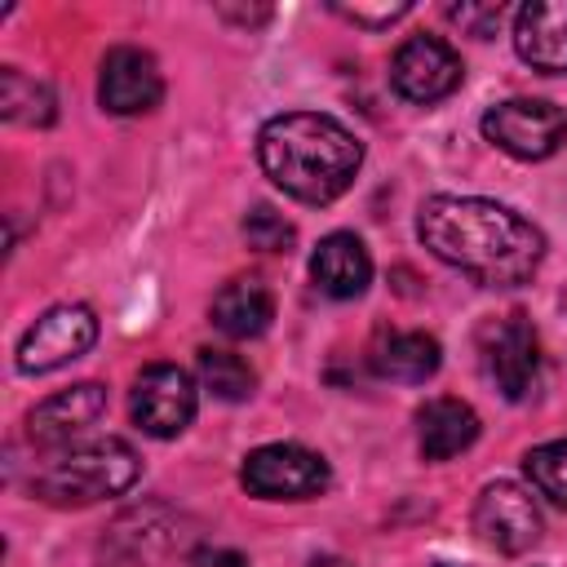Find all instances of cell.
Here are the masks:
<instances>
[{"label": "cell", "instance_id": "9a60e30c", "mask_svg": "<svg viewBox=\"0 0 567 567\" xmlns=\"http://www.w3.org/2000/svg\"><path fill=\"white\" fill-rule=\"evenodd\" d=\"M416 439L425 461H447L478 439V412L461 399H430L416 412Z\"/></svg>", "mask_w": 567, "mask_h": 567}, {"label": "cell", "instance_id": "7c38bea8", "mask_svg": "<svg viewBox=\"0 0 567 567\" xmlns=\"http://www.w3.org/2000/svg\"><path fill=\"white\" fill-rule=\"evenodd\" d=\"M106 412V390L97 381H80L71 390L49 394L27 416V439L35 447H71L75 434H84Z\"/></svg>", "mask_w": 567, "mask_h": 567}, {"label": "cell", "instance_id": "ba28073f", "mask_svg": "<svg viewBox=\"0 0 567 567\" xmlns=\"http://www.w3.org/2000/svg\"><path fill=\"white\" fill-rule=\"evenodd\" d=\"M195 381L177 363H151L133 381V421L151 439H177L195 416Z\"/></svg>", "mask_w": 567, "mask_h": 567}, {"label": "cell", "instance_id": "8fae6325", "mask_svg": "<svg viewBox=\"0 0 567 567\" xmlns=\"http://www.w3.org/2000/svg\"><path fill=\"white\" fill-rule=\"evenodd\" d=\"M159 97H164V75H159V62L146 49L120 44L102 58L97 102L111 115H142V111L159 106Z\"/></svg>", "mask_w": 567, "mask_h": 567}, {"label": "cell", "instance_id": "d4e9b609", "mask_svg": "<svg viewBox=\"0 0 567 567\" xmlns=\"http://www.w3.org/2000/svg\"><path fill=\"white\" fill-rule=\"evenodd\" d=\"M310 567H350V563H341V558H315Z\"/></svg>", "mask_w": 567, "mask_h": 567}, {"label": "cell", "instance_id": "603a6c76", "mask_svg": "<svg viewBox=\"0 0 567 567\" xmlns=\"http://www.w3.org/2000/svg\"><path fill=\"white\" fill-rule=\"evenodd\" d=\"M501 13H505L501 4H483V9H474V4H452V9H447V18L461 22V27H470L474 35H487V31L501 22Z\"/></svg>", "mask_w": 567, "mask_h": 567}, {"label": "cell", "instance_id": "484cf974", "mask_svg": "<svg viewBox=\"0 0 567 567\" xmlns=\"http://www.w3.org/2000/svg\"><path fill=\"white\" fill-rule=\"evenodd\" d=\"M434 567H452V563H434Z\"/></svg>", "mask_w": 567, "mask_h": 567}, {"label": "cell", "instance_id": "9c48e42d", "mask_svg": "<svg viewBox=\"0 0 567 567\" xmlns=\"http://www.w3.org/2000/svg\"><path fill=\"white\" fill-rule=\"evenodd\" d=\"M461 75H465L461 53L447 40H439V35H412L390 58V84H394V93L408 97V102H416V106L443 102L461 84Z\"/></svg>", "mask_w": 567, "mask_h": 567}, {"label": "cell", "instance_id": "cb8c5ba5", "mask_svg": "<svg viewBox=\"0 0 567 567\" xmlns=\"http://www.w3.org/2000/svg\"><path fill=\"white\" fill-rule=\"evenodd\" d=\"M190 567H248V558L235 554V549H199L190 558Z\"/></svg>", "mask_w": 567, "mask_h": 567}, {"label": "cell", "instance_id": "2e32d148", "mask_svg": "<svg viewBox=\"0 0 567 567\" xmlns=\"http://www.w3.org/2000/svg\"><path fill=\"white\" fill-rule=\"evenodd\" d=\"M213 328L235 337V341H248V337H261L275 319V297L261 279H230L217 297H213Z\"/></svg>", "mask_w": 567, "mask_h": 567}, {"label": "cell", "instance_id": "44dd1931", "mask_svg": "<svg viewBox=\"0 0 567 567\" xmlns=\"http://www.w3.org/2000/svg\"><path fill=\"white\" fill-rule=\"evenodd\" d=\"M244 239L257 248V252H288L297 230L288 217H279L270 204H257L248 217H244Z\"/></svg>", "mask_w": 567, "mask_h": 567}, {"label": "cell", "instance_id": "277c9868", "mask_svg": "<svg viewBox=\"0 0 567 567\" xmlns=\"http://www.w3.org/2000/svg\"><path fill=\"white\" fill-rule=\"evenodd\" d=\"M239 483L261 501H310L332 483V474L328 461L301 443H266L244 456Z\"/></svg>", "mask_w": 567, "mask_h": 567}, {"label": "cell", "instance_id": "d6986e66", "mask_svg": "<svg viewBox=\"0 0 567 567\" xmlns=\"http://www.w3.org/2000/svg\"><path fill=\"white\" fill-rule=\"evenodd\" d=\"M199 381L217 394V399H226V403H239V399H248L252 394V385H257V372L235 354V350H199Z\"/></svg>", "mask_w": 567, "mask_h": 567}, {"label": "cell", "instance_id": "3957f363", "mask_svg": "<svg viewBox=\"0 0 567 567\" xmlns=\"http://www.w3.org/2000/svg\"><path fill=\"white\" fill-rule=\"evenodd\" d=\"M142 461L124 439H89L75 447H58V456H49L31 487L40 501L62 505V509H80V505H97L106 496H120L137 483Z\"/></svg>", "mask_w": 567, "mask_h": 567}, {"label": "cell", "instance_id": "4fadbf2b", "mask_svg": "<svg viewBox=\"0 0 567 567\" xmlns=\"http://www.w3.org/2000/svg\"><path fill=\"white\" fill-rule=\"evenodd\" d=\"M514 49L545 75H567V0H527L514 13Z\"/></svg>", "mask_w": 567, "mask_h": 567}, {"label": "cell", "instance_id": "7402d4cb", "mask_svg": "<svg viewBox=\"0 0 567 567\" xmlns=\"http://www.w3.org/2000/svg\"><path fill=\"white\" fill-rule=\"evenodd\" d=\"M412 4H381V9H363V4H337V13L341 18H350V22H359V27H390V22H399L403 13H408Z\"/></svg>", "mask_w": 567, "mask_h": 567}, {"label": "cell", "instance_id": "7a4b0ae2", "mask_svg": "<svg viewBox=\"0 0 567 567\" xmlns=\"http://www.w3.org/2000/svg\"><path fill=\"white\" fill-rule=\"evenodd\" d=\"M261 173L301 204H332L350 190L363 142L332 115L319 111H284L261 124L257 133Z\"/></svg>", "mask_w": 567, "mask_h": 567}, {"label": "cell", "instance_id": "8992f818", "mask_svg": "<svg viewBox=\"0 0 567 567\" xmlns=\"http://www.w3.org/2000/svg\"><path fill=\"white\" fill-rule=\"evenodd\" d=\"M97 341V319L89 306H53L44 310L18 341V368L22 372H53V368H66L75 359H84Z\"/></svg>", "mask_w": 567, "mask_h": 567}, {"label": "cell", "instance_id": "52a82bcc", "mask_svg": "<svg viewBox=\"0 0 567 567\" xmlns=\"http://www.w3.org/2000/svg\"><path fill=\"white\" fill-rule=\"evenodd\" d=\"M478 350H483V368L492 377V385L505 394V399H527L536 394V381H540V341H536V328L523 319V315H505V319H492L478 337Z\"/></svg>", "mask_w": 567, "mask_h": 567}, {"label": "cell", "instance_id": "30bf717a", "mask_svg": "<svg viewBox=\"0 0 567 567\" xmlns=\"http://www.w3.org/2000/svg\"><path fill=\"white\" fill-rule=\"evenodd\" d=\"M474 532L501 549V554H523L540 540V509L518 483H487L478 505H474Z\"/></svg>", "mask_w": 567, "mask_h": 567}, {"label": "cell", "instance_id": "ac0fdd59", "mask_svg": "<svg viewBox=\"0 0 567 567\" xmlns=\"http://www.w3.org/2000/svg\"><path fill=\"white\" fill-rule=\"evenodd\" d=\"M0 111H4L9 124H31V128L53 124V115H58L49 84L22 75L18 66H4L0 71Z\"/></svg>", "mask_w": 567, "mask_h": 567}, {"label": "cell", "instance_id": "5bb4252c", "mask_svg": "<svg viewBox=\"0 0 567 567\" xmlns=\"http://www.w3.org/2000/svg\"><path fill=\"white\" fill-rule=\"evenodd\" d=\"M310 279L319 284V292H328L337 301L359 297L368 288V279H372V257H368L363 239L350 235V230L323 235L315 257H310Z\"/></svg>", "mask_w": 567, "mask_h": 567}, {"label": "cell", "instance_id": "ffe728a7", "mask_svg": "<svg viewBox=\"0 0 567 567\" xmlns=\"http://www.w3.org/2000/svg\"><path fill=\"white\" fill-rule=\"evenodd\" d=\"M523 470L532 478V487L540 496H549L554 505L567 509V439H554V443H540L523 456Z\"/></svg>", "mask_w": 567, "mask_h": 567}, {"label": "cell", "instance_id": "6da1fadb", "mask_svg": "<svg viewBox=\"0 0 567 567\" xmlns=\"http://www.w3.org/2000/svg\"><path fill=\"white\" fill-rule=\"evenodd\" d=\"M421 244L483 288H518L540 270L545 235L514 208L478 195H434L416 213Z\"/></svg>", "mask_w": 567, "mask_h": 567}, {"label": "cell", "instance_id": "e0dca14e", "mask_svg": "<svg viewBox=\"0 0 567 567\" xmlns=\"http://www.w3.org/2000/svg\"><path fill=\"white\" fill-rule=\"evenodd\" d=\"M368 359H372V368H377L381 377L416 385V381H430V377L439 372L443 350H439V341H434L430 332H381V337L372 341Z\"/></svg>", "mask_w": 567, "mask_h": 567}, {"label": "cell", "instance_id": "5b68a950", "mask_svg": "<svg viewBox=\"0 0 567 567\" xmlns=\"http://www.w3.org/2000/svg\"><path fill=\"white\" fill-rule=\"evenodd\" d=\"M483 137L514 159H549L567 146V111L540 97H509L483 115Z\"/></svg>", "mask_w": 567, "mask_h": 567}]
</instances>
